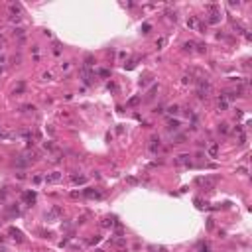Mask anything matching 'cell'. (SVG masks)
<instances>
[{
	"mask_svg": "<svg viewBox=\"0 0 252 252\" xmlns=\"http://www.w3.org/2000/svg\"><path fill=\"white\" fill-rule=\"evenodd\" d=\"M211 91H213V87H211V83L207 81L205 77L197 79V97H199V99H207V97L211 95Z\"/></svg>",
	"mask_w": 252,
	"mask_h": 252,
	"instance_id": "cell-1",
	"label": "cell"
},
{
	"mask_svg": "<svg viewBox=\"0 0 252 252\" xmlns=\"http://www.w3.org/2000/svg\"><path fill=\"white\" fill-rule=\"evenodd\" d=\"M197 183L201 187H205L207 191H213L217 185V177H197Z\"/></svg>",
	"mask_w": 252,
	"mask_h": 252,
	"instance_id": "cell-2",
	"label": "cell"
},
{
	"mask_svg": "<svg viewBox=\"0 0 252 252\" xmlns=\"http://www.w3.org/2000/svg\"><path fill=\"white\" fill-rule=\"evenodd\" d=\"M61 177H63L61 171H53V173L43 177V181H45V183H57V181H61Z\"/></svg>",
	"mask_w": 252,
	"mask_h": 252,
	"instance_id": "cell-3",
	"label": "cell"
},
{
	"mask_svg": "<svg viewBox=\"0 0 252 252\" xmlns=\"http://www.w3.org/2000/svg\"><path fill=\"white\" fill-rule=\"evenodd\" d=\"M61 215H63L61 207H53V209L49 211L48 215H45V219H48V221H57V219H59V217H61Z\"/></svg>",
	"mask_w": 252,
	"mask_h": 252,
	"instance_id": "cell-4",
	"label": "cell"
},
{
	"mask_svg": "<svg viewBox=\"0 0 252 252\" xmlns=\"http://www.w3.org/2000/svg\"><path fill=\"white\" fill-rule=\"evenodd\" d=\"M175 164H177V166H187V167H189V166H191V160H189V154H181V156H177V160H175Z\"/></svg>",
	"mask_w": 252,
	"mask_h": 252,
	"instance_id": "cell-5",
	"label": "cell"
},
{
	"mask_svg": "<svg viewBox=\"0 0 252 252\" xmlns=\"http://www.w3.org/2000/svg\"><path fill=\"white\" fill-rule=\"evenodd\" d=\"M160 146H162V144H160V138H152V140H150V152H152V154H156L158 150H160Z\"/></svg>",
	"mask_w": 252,
	"mask_h": 252,
	"instance_id": "cell-6",
	"label": "cell"
},
{
	"mask_svg": "<svg viewBox=\"0 0 252 252\" xmlns=\"http://www.w3.org/2000/svg\"><path fill=\"white\" fill-rule=\"evenodd\" d=\"M187 28H191V30H199V20H197L195 16H191V18L187 20Z\"/></svg>",
	"mask_w": 252,
	"mask_h": 252,
	"instance_id": "cell-7",
	"label": "cell"
},
{
	"mask_svg": "<svg viewBox=\"0 0 252 252\" xmlns=\"http://www.w3.org/2000/svg\"><path fill=\"white\" fill-rule=\"evenodd\" d=\"M207 154H209L211 158H217V156H219V144H213V146H209Z\"/></svg>",
	"mask_w": 252,
	"mask_h": 252,
	"instance_id": "cell-8",
	"label": "cell"
},
{
	"mask_svg": "<svg viewBox=\"0 0 252 252\" xmlns=\"http://www.w3.org/2000/svg\"><path fill=\"white\" fill-rule=\"evenodd\" d=\"M10 236L14 238V240H18V242H22L24 238H22V233L20 230H16V228H10Z\"/></svg>",
	"mask_w": 252,
	"mask_h": 252,
	"instance_id": "cell-9",
	"label": "cell"
},
{
	"mask_svg": "<svg viewBox=\"0 0 252 252\" xmlns=\"http://www.w3.org/2000/svg\"><path fill=\"white\" fill-rule=\"evenodd\" d=\"M83 193H85L87 197H97V199H100V197H103V195H100V193H99V191L91 189V187H89V189H85V191H83Z\"/></svg>",
	"mask_w": 252,
	"mask_h": 252,
	"instance_id": "cell-10",
	"label": "cell"
},
{
	"mask_svg": "<svg viewBox=\"0 0 252 252\" xmlns=\"http://www.w3.org/2000/svg\"><path fill=\"white\" fill-rule=\"evenodd\" d=\"M179 128V120H169V122H167V130H173V132H175V130Z\"/></svg>",
	"mask_w": 252,
	"mask_h": 252,
	"instance_id": "cell-11",
	"label": "cell"
},
{
	"mask_svg": "<svg viewBox=\"0 0 252 252\" xmlns=\"http://www.w3.org/2000/svg\"><path fill=\"white\" fill-rule=\"evenodd\" d=\"M156 91H158V85H152V89L148 91V95H146V100H152L154 95H156Z\"/></svg>",
	"mask_w": 252,
	"mask_h": 252,
	"instance_id": "cell-12",
	"label": "cell"
},
{
	"mask_svg": "<svg viewBox=\"0 0 252 252\" xmlns=\"http://www.w3.org/2000/svg\"><path fill=\"white\" fill-rule=\"evenodd\" d=\"M24 199L28 201V203H33V201H36V193H33V191H28V193L24 195Z\"/></svg>",
	"mask_w": 252,
	"mask_h": 252,
	"instance_id": "cell-13",
	"label": "cell"
},
{
	"mask_svg": "<svg viewBox=\"0 0 252 252\" xmlns=\"http://www.w3.org/2000/svg\"><path fill=\"white\" fill-rule=\"evenodd\" d=\"M100 224H103V227H105V228H112L114 227V224H116V223H114V219H105V221H103V223H100Z\"/></svg>",
	"mask_w": 252,
	"mask_h": 252,
	"instance_id": "cell-14",
	"label": "cell"
},
{
	"mask_svg": "<svg viewBox=\"0 0 252 252\" xmlns=\"http://www.w3.org/2000/svg\"><path fill=\"white\" fill-rule=\"evenodd\" d=\"M71 181H73V183H85V177H83V175H71Z\"/></svg>",
	"mask_w": 252,
	"mask_h": 252,
	"instance_id": "cell-15",
	"label": "cell"
},
{
	"mask_svg": "<svg viewBox=\"0 0 252 252\" xmlns=\"http://www.w3.org/2000/svg\"><path fill=\"white\" fill-rule=\"evenodd\" d=\"M219 20H221V16L217 14V12H213V14H211V18H209V24H217Z\"/></svg>",
	"mask_w": 252,
	"mask_h": 252,
	"instance_id": "cell-16",
	"label": "cell"
},
{
	"mask_svg": "<svg viewBox=\"0 0 252 252\" xmlns=\"http://www.w3.org/2000/svg\"><path fill=\"white\" fill-rule=\"evenodd\" d=\"M197 250H199V252H209V244H207V242H199Z\"/></svg>",
	"mask_w": 252,
	"mask_h": 252,
	"instance_id": "cell-17",
	"label": "cell"
},
{
	"mask_svg": "<svg viewBox=\"0 0 252 252\" xmlns=\"http://www.w3.org/2000/svg\"><path fill=\"white\" fill-rule=\"evenodd\" d=\"M193 81H195V79H193V77H191V75H185V77H183V79H181V83H183V85H191V83H193Z\"/></svg>",
	"mask_w": 252,
	"mask_h": 252,
	"instance_id": "cell-18",
	"label": "cell"
},
{
	"mask_svg": "<svg viewBox=\"0 0 252 252\" xmlns=\"http://www.w3.org/2000/svg\"><path fill=\"white\" fill-rule=\"evenodd\" d=\"M219 132L221 134H228V124H219Z\"/></svg>",
	"mask_w": 252,
	"mask_h": 252,
	"instance_id": "cell-19",
	"label": "cell"
},
{
	"mask_svg": "<svg viewBox=\"0 0 252 252\" xmlns=\"http://www.w3.org/2000/svg\"><path fill=\"white\" fill-rule=\"evenodd\" d=\"M59 67H61V71H69V69H71V63H61V65H59Z\"/></svg>",
	"mask_w": 252,
	"mask_h": 252,
	"instance_id": "cell-20",
	"label": "cell"
},
{
	"mask_svg": "<svg viewBox=\"0 0 252 252\" xmlns=\"http://www.w3.org/2000/svg\"><path fill=\"white\" fill-rule=\"evenodd\" d=\"M193 48H195V43H185V45H183L185 51H193Z\"/></svg>",
	"mask_w": 252,
	"mask_h": 252,
	"instance_id": "cell-21",
	"label": "cell"
},
{
	"mask_svg": "<svg viewBox=\"0 0 252 252\" xmlns=\"http://www.w3.org/2000/svg\"><path fill=\"white\" fill-rule=\"evenodd\" d=\"M14 36H18V38L22 39V38H24V30H20V28H18V30H14Z\"/></svg>",
	"mask_w": 252,
	"mask_h": 252,
	"instance_id": "cell-22",
	"label": "cell"
},
{
	"mask_svg": "<svg viewBox=\"0 0 252 252\" xmlns=\"http://www.w3.org/2000/svg\"><path fill=\"white\" fill-rule=\"evenodd\" d=\"M167 110H169L171 114H177V110H179V106H177V105H173V106H169V109H167Z\"/></svg>",
	"mask_w": 252,
	"mask_h": 252,
	"instance_id": "cell-23",
	"label": "cell"
},
{
	"mask_svg": "<svg viewBox=\"0 0 252 252\" xmlns=\"http://www.w3.org/2000/svg\"><path fill=\"white\" fill-rule=\"evenodd\" d=\"M124 57H128V53H126V51H118V61H122Z\"/></svg>",
	"mask_w": 252,
	"mask_h": 252,
	"instance_id": "cell-24",
	"label": "cell"
},
{
	"mask_svg": "<svg viewBox=\"0 0 252 252\" xmlns=\"http://www.w3.org/2000/svg\"><path fill=\"white\" fill-rule=\"evenodd\" d=\"M166 45V38H160L158 39V48H164Z\"/></svg>",
	"mask_w": 252,
	"mask_h": 252,
	"instance_id": "cell-25",
	"label": "cell"
},
{
	"mask_svg": "<svg viewBox=\"0 0 252 252\" xmlns=\"http://www.w3.org/2000/svg\"><path fill=\"white\" fill-rule=\"evenodd\" d=\"M126 181H128V183H132V185H136V183H138V179H136V177H128Z\"/></svg>",
	"mask_w": 252,
	"mask_h": 252,
	"instance_id": "cell-26",
	"label": "cell"
},
{
	"mask_svg": "<svg viewBox=\"0 0 252 252\" xmlns=\"http://www.w3.org/2000/svg\"><path fill=\"white\" fill-rule=\"evenodd\" d=\"M43 148H45V150H53V144L51 142H45V144H43Z\"/></svg>",
	"mask_w": 252,
	"mask_h": 252,
	"instance_id": "cell-27",
	"label": "cell"
},
{
	"mask_svg": "<svg viewBox=\"0 0 252 252\" xmlns=\"http://www.w3.org/2000/svg\"><path fill=\"white\" fill-rule=\"evenodd\" d=\"M4 61H6V57H4V55H0V65H2Z\"/></svg>",
	"mask_w": 252,
	"mask_h": 252,
	"instance_id": "cell-28",
	"label": "cell"
},
{
	"mask_svg": "<svg viewBox=\"0 0 252 252\" xmlns=\"http://www.w3.org/2000/svg\"><path fill=\"white\" fill-rule=\"evenodd\" d=\"M160 252H167V250H166V248H160Z\"/></svg>",
	"mask_w": 252,
	"mask_h": 252,
	"instance_id": "cell-29",
	"label": "cell"
},
{
	"mask_svg": "<svg viewBox=\"0 0 252 252\" xmlns=\"http://www.w3.org/2000/svg\"><path fill=\"white\" fill-rule=\"evenodd\" d=\"M0 134H2V128H0Z\"/></svg>",
	"mask_w": 252,
	"mask_h": 252,
	"instance_id": "cell-30",
	"label": "cell"
},
{
	"mask_svg": "<svg viewBox=\"0 0 252 252\" xmlns=\"http://www.w3.org/2000/svg\"><path fill=\"white\" fill-rule=\"evenodd\" d=\"M0 227H2V223H0Z\"/></svg>",
	"mask_w": 252,
	"mask_h": 252,
	"instance_id": "cell-31",
	"label": "cell"
}]
</instances>
